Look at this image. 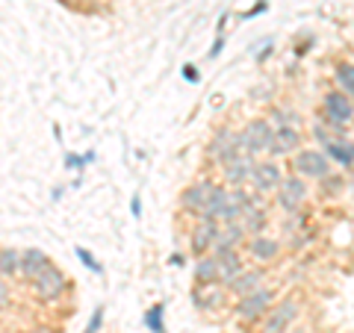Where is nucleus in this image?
<instances>
[{
  "label": "nucleus",
  "instance_id": "nucleus-1",
  "mask_svg": "<svg viewBox=\"0 0 354 333\" xmlns=\"http://www.w3.org/2000/svg\"><path fill=\"white\" fill-rule=\"evenodd\" d=\"M322 115H325L322 124L328 130L342 133L348 121H354V101L348 95H342L339 88H334V92H328L325 101H322Z\"/></svg>",
  "mask_w": 354,
  "mask_h": 333
},
{
  "label": "nucleus",
  "instance_id": "nucleus-2",
  "mask_svg": "<svg viewBox=\"0 0 354 333\" xmlns=\"http://www.w3.org/2000/svg\"><path fill=\"white\" fill-rule=\"evenodd\" d=\"M236 136H239V151L245 153V157H260V153H266L272 145L274 127L266 118H254L245 124V130L236 133Z\"/></svg>",
  "mask_w": 354,
  "mask_h": 333
},
{
  "label": "nucleus",
  "instance_id": "nucleus-3",
  "mask_svg": "<svg viewBox=\"0 0 354 333\" xmlns=\"http://www.w3.org/2000/svg\"><path fill=\"white\" fill-rule=\"evenodd\" d=\"M207 157L213 160L218 169H225L227 162H234L236 157H242V151H239V136H236V130H227V127H221L213 139H209V145H207Z\"/></svg>",
  "mask_w": 354,
  "mask_h": 333
},
{
  "label": "nucleus",
  "instance_id": "nucleus-4",
  "mask_svg": "<svg viewBox=\"0 0 354 333\" xmlns=\"http://www.w3.org/2000/svg\"><path fill=\"white\" fill-rule=\"evenodd\" d=\"M32 283V292H36L39 301H59L62 292L68 289V277H65L62 269H57V265H48L36 280H30Z\"/></svg>",
  "mask_w": 354,
  "mask_h": 333
},
{
  "label": "nucleus",
  "instance_id": "nucleus-5",
  "mask_svg": "<svg viewBox=\"0 0 354 333\" xmlns=\"http://www.w3.org/2000/svg\"><path fill=\"white\" fill-rule=\"evenodd\" d=\"M298 313H301V301L295 295L272 304V310L266 313V321H263V333H283L298 318Z\"/></svg>",
  "mask_w": 354,
  "mask_h": 333
},
{
  "label": "nucleus",
  "instance_id": "nucleus-6",
  "mask_svg": "<svg viewBox=\"0 0 354 333\" xmlns=\"http://www.w3.org/2000/svg\"><path fill=\"white\" fill-rule=\"evenodd\" d=\"M292 169L298 177H313V180H328L330 177V160L325 151H298L292 160Z\"/></svg>",
  "mask_w": 354,
  "mask_h": 333
},
{
  "label": "nucleus",
  "instance_id": "nucleus-7",
  "mask_svg": "<svg viewBox=\"0 0 354 333\" xmlns=\"http://www.w3.org/2000/svg\"><path fill=\"white\" fill-rule=\"evenodd\" d=\"M272 304H274V292L266 289V286H260L257 292L239 298L234 310H236V316H239L242 321H257V318H263L266 313H269Z\"/></svg>",
  "mask_w": 354,
  "mask_h": 333
},
{
  "label": "nucleus",
  "instance_id": "nucleus-8",
  "mask_svg": "<svg viewBox=\"0 0 354 333\" xmlns=\"http://www.w3.org/2000/svg\"><path fill=\"white\" fill-rule=\"evenodd\" d=\"M274 195H278V204L286 209V213H298V209L304 207V201H307V183H304V177H298V174L283 177Z\"/></svg>",
  "mask_w": 354,
  "mask_h": 333
},
{
  "label": "nucleus",
  "instance_id": "nucleus-9",
  "mask_svg": "<svg viewBox=\"0 0 354 333\" xmlns=\"http://www.w3.org/2000/svg\"><path fill=\"white\" fill-rule=\"evenodd\" d=\"M281 180H283V174H281V165L274 162V160L254 162L251 183H254V189H257V195H272V192H278Z\"/></svg>",
  "mask_w": 354,
  "mask_h": 333
},
{
  "label": "nucleus",
  "instance_id": "nucleus-10",
  "mask_svg": "<svg viewBox=\"0 0 354 333\" xmlns=\"http://www.w3.org/2000/svg\"><path fill=\"white\" fill-rule=\"evenodd\" d=\"M213 180L209 177H201L198 183H192V186H186L183 189V195H180V207L186 209V213H195V216H201L204 213V207H207V198H209V192H213Z\"/></svg>",
  "mask_w": 354,
  "mask_h": 333
},
{
  "label": "nucleus",
  "instance_id": "nucleus-11",
  "mask_svg": "<svg viewBox=\"0 0 354 333\" xmlns=\"http://www.w3.org/2000/svg\"><path fill=\"white\" fill-rule=\"evenodd\" d=\"M301 145V133L298 127H274L272 145H269V157H283V153H295V148Z\"/></svg>",
  "mask_w": 354,
  "mask_h": 333
},
{
  "label": "nucleus",
  "instance_id": "nucleus-12",
  "mask_svg": "<svg viewBox=\"0 0 354 333\" xmlns=\"http://www.w3.org/2000/svg\"><path fill=\"white\" fill-rule=\"evenodd\" d=\"M216 236H218V225H216V221H207V218L198 221V227L192 230V254H195V257H204V254L213 251Z\"/></svg>",
  "mask_w": 354,
  "mask_h": 333
},
{
  "label": "nucleus",
  "instance_id": "nucleus-13",
  "mask_svg": "<svg viewBox=\"0 0 354 333\" xmlns=\"http://www.w3.org/2000/svg\"><path fill=\"white\" fill-rule=\"evenodd\" d=\"M216 260H218V283H225V286H230L245 272V263H242L239 251H221V254H216Z\"/></svg>",
  "mask_w": 354,
  "mask_h": 333
},
{
  "label": "nucleus",
  "instance_id": "nucleus-14",
  "mask_svg": "<svg viewBox=\"0 0 354 333\" xmlns=\"http://www.w3.org/2000/svg\"><path fill=\"white\" fill-rule=\"evenodd\" d=\"M245 227L234 221V225H218V236H216V245H213V254H221V251H239V245L245 242Z\"/></svg>",
  "mask_w": 354,
  "mask_h": 333
},
{
  "label": "nucleus",
  "instance_id": "nucleus-15",
  "mask_svg": "<svg viewBox=\"0 0 354 333\" xmlns=\"http://www.w3.org/2000/svg\"><path fill=\"white\" fill-rule=\"evenodd\" d=\"M48 265H50L48 254L39 251V248H27V251H21V269H18V274L27 277V280H36V277L48 269Z\"/></svg>",
  "mask_w": 354,
  "mask_h": 333
},
{
  "label": "nucleus",
  "instance_id": "nucleus-16",
  "mask_svg": "<svg viewBox=\"0 0 354 333\" xmlns=\"http://www.w3.org/2000/svg\"><path fill=\"white\" fill-rule=\"evenodd\" d=\"M248 254L257 263H272L281 254V242L272 239V236H266V233H257V236L248 239Z\"/></svg>",
  "mask_w": 354,
  "mask_h": 333
},
{
  "label": "nucleus",
  "instance_id": "nucleus-17",
  "mask_svg": "<svg viewBox=\"0 0 354 333\" xmlns=\"http://www.w3.org/2000/svg\"><path fill=\"white\" fill-rule=\"evenodd\" d=\"M254 162H257V160H254V157H245V153H242V157H236L234 162H227L225 169H221V171H225V180L230 183V189H234V186H242V183H248V180H251Z\"/></svg>",
  "mask_w": 354,
  "mask_h": 333
},
{
  "label": "nucleus",
  "instance_id": "nucleus-18",
  "mask_svg": "<svg viewBox=\"0 0 354 333\" xmlns=\"http://www.w3.org/2000/svg\"><path fill=\"white\" fill-rule=\"evenodd\" d=\"M263 283H266V272H263V269H245L234 283L227 286V289L234 292L236 298H245V295H251V292H257Z\"/></svg>",
  "mask_w": 354,
  "mask_h": 333
},
{
  "label": "nucleus",
  "instance_id": "nucleus-19",
  "mask_svg": "<svg viewBox=\"0 0 354 333\" xmlns=\"http://www.w3.org/2000/svg\"><path fill=\"white\" fill-rule=\"evenodd\" d=\"M227 204H230V189L216 183V186H213V192H209V198H207V207H204L201 218L216 221V225H218V216H221V209H225Z\"/></svg>",
  "mask_w": 354,
  "mask_h": 333
},
{
  "label": "nucleus",
  "instance_id": "nucleus-20",
  "mask_svg": "<svg viewBox=\"0 0 354 333\" xmlns=\"http://www.w3.org/2000/svg\"><path fill=\"white\" fill-rule=\"evenodd\" d=\"M239 225L245 227V233L248 236H257V233H263V227L269 225V213L263 209V204L257 201V204H251L245 213H242V218H239Z\"/></svg>",
  "mask_w": 354,
  "mask_h": 333
},
{
  "label": "nucleus",
  "instance_id": "nucleus-21",
  "mask_svg": "<svg viewBox=\"0 0 354 333\" xmlns=\"http://www.w3.org/2000/svg\"><path fill=\"white\" fill-rule=\"evenodd\" d=\"M325 157L337 160L342 169H351V165H354V142H339V139L330 136L325 142Z\"/></svg>",
  "mask_w": 354,
  "mask_h": 333
},
{
  "label": "nucleus",
  "instance_id": "nucleus-22",
  "mask_svg": "<svg viewBox=\"0 0 354 333\" xmlns=\"http://www.w3.org/2000/svg\"><path fill=\"white\" fill-rule=\"evenodd\" d=\"M195 283L198 286L218 283V260H216V254H204V257H198V263H195Z\"/></svg>",
  "mask_w": 354,
  "mask_h": 333
},
{
  "label": "nucleus",
  "instance_id": "nucleus-23",
  "mask_svg": "<svg viewBox=\"0 0 354 333\" xmlns=\"http://www.w3.org/2000/svg\"><path fill=\"white\" fill-rule=\"evenodd\" d=\"M334 80H337V86H339V92L348 95L351 101H354V65H351V62H339Z\"/></svg>",
  "mask_w": 354,
  "mask_h": 333
},
{
  "label": "nucleus",
  "instance_id": "nucleus-24",
  "mask_svg": "<svg viewBox=\"0 0 354 333\" xmlns=\"http://www.w3.org/2000/svg\"><path fill=\"white\" fill-rule=\"evenodd\" d=\"M21 269V251L3 248L0 251V277H15Z\"/></svg>",
  "mask_w": 354,
  "mask_h": 333
},
{
  "label": "nucleus",
  "instance_id": "nucleus-25",
  "mask_svg": "<svg viewBox=\"0 0 354 333\" xmlns=\"http://www.w3.org/2000/svg\"><path fill=\"white\" fill-rule=\"evenodd\" d=\"M269 124H272V127H298V113H290V109L274 106Z\"/></svg>",
  "mask_w": 354,
  "mask_h": 333
},
{
  "label": "nucleus",
  "instance_id": "nucleus-26",
  "mask_svg": "<svg viewBox=\"0 0 354 333\" xmlns=\"http://www.w3.org/2000/svg\"><path fill=\"white\" fill-rule=\"evenodd\" d=\"M162 313H165V307L162 304H153L148 310V316H145V325L151 333H165V321H162Z\"/></svg>",
  "mask_w": 354,
  "mask_h": 333
},
{
  "label": "nucleus",
  "instance_id": "nucleus-27",
  "mask_svg": "<svg viewBox=\"0 0 354 333\" xmlns=\"http://www.w3.org/2000/svg\"><path fill=\"white\" fill-rule=\"evenodd\" d=\"M77 257H80L83 260V265H86V269H92L95 274H101V263H97L95 257H92V254H88V251H83V248H77Z\"/></svg>",
  "mask_w": 354,
  "mask_h": 333
},
{
  "label": "nucleus",
  "instance_id": "nucleus-28",
  "mask_svg": "<svg viewBox=\"0 0 354 333\" xmlns=\"http://www.w3.org/2000/svg\"><path fill=\"white\" fill-rule=\"evenodd\" d=\"M101 321H104V310L97 307L95 313H92V318H88V325H86V333H97V330H101Z\"/></svg>",
  "mask_w": 354,
  "mask_h": 333
},
{
  "label": "nucleus",
  "instance_id": "nucleus-29",
  "mask_svg": "<svg viewBox=\"0 0 354 333\" xmlns=\"http://www.w3.org/2000/svg\"><path fill=\"white\" fill-rule=\"evenodd\" d=\"M266 9H269V3H266V0H260V3L254 6V9H248V12H242V18H245V21H248V18H257V15H263V12H266Z\"/></svg>",
  "mask_w": 354,
  "mask_h": 333
},
{
  "label": "nucleus",
  "instance_id": "nucleus-30",
  "mask_svg": "<svg viewBox=\"0 0 354 333\" xmlns=\"http://www.w3.org/2000/svg\"><path fill=\"white\" fill-rule=\"evenodd\" d=\"M9 304V286H6V277H0V310Z\"/></svg>",
  "mask_w": 354,
  "mask_h": 333
},
{
  "label": "nucleus",
  "instance_id": "nucleus-31",
  "mask_svg": "<svg viewBox=\"0 0 354 333\" xmlns=\"http://www.w3.org/2000/svg\"><path fill=\"white\" fill-rule=\"evenodd\" d=\"M183 77L189 83H198V68H195V65H183Z\"/></svg>",
  "mask_w": 354,
  "mask_h": 333
},
{
  "label": "nucleus",
  "instance_id": "nucleus-32",
  "mask_svg": "<svg viewBox=\"0 0 354 333\" xmlns=\"http://www.w3.org/2000/svg\"><path fill=\"white\" fill-rule=\"evenodd\" d=\"M221 44H225V39H221V36H216V41H213V50H209V57H218V53H221Z\"/></svg>",
  "mask_w": 354,
  "mask_h": 333
},
{
  "label": "nucleus",
  "instance_id": "nucleus-33",
  "mask_svg": "<svg viewBox=\"0 0 354 333\" xmlns=\"http://www.w3.org/2000/svg\"><path fill=\"white\" fill-rule=\"evenodd\" d=\"M133 216H136V218L142 216V201H139V195L133 198Z\"/></svg>",
  "mask_w": 354,
  "mask_h": 333
},
{
  "label": "nucleus",
  "instance_id": "nucleus-34",
  "mask_svg": "<svg viewBox=\"0 0 354 333\" xmlns=\"http://www.w3.org/2000/svg\"><path fill=\"white\" fill-rule=\"evenodd\" d=\"M169 263H171V265H183V257H180V254H174V257H171Z\"/></svg>",
  "mask_w": 354,
  "mask_h": 333
}]
</instances>
